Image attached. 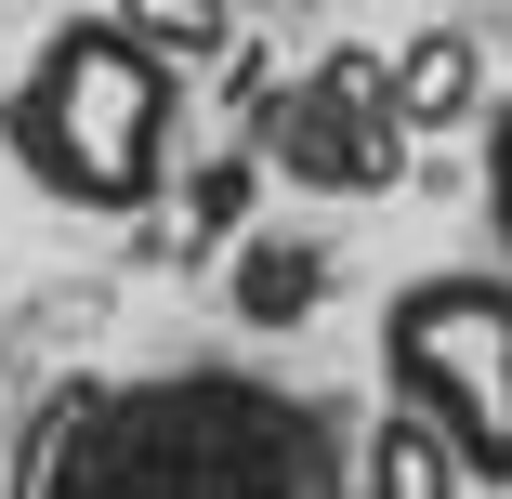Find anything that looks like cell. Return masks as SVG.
I'll return each instance as SVG.
<instances>
[{
	"mask_svg": "<svg viewBox=\"0 0 512 499\" xmlns=\"http://www.w3.org/2000/svg\"><path fill=\"white\" fill-rule=\"evenodd\" d=\"M381 408L434 421L473 486H512V276H407L381 303Z\"/></svg>",
	"mask_w": 512,
	"mask_h": 499,
	"instance_id": "cell-2",
	"label": "cell"
},
{
	"mask_svg": "<svg viewBox=\"0 0 512 499\" xmlns=\"http://www.w3.org/2000/svg\"><path fill=\"white\" fill-rule=\"evenodd\" d=\"M473 106H486V53H473L460 27H434V40L394 53V119H407V132H460Z\"/></svg>",
	"mask_w": 512,
	"mask_h": 499,
	"instance_id": "cell-5",
	"label": "cell"
},
{
	"mask_svg": "<svg viewBox=\"0 0 512 499\" xmlns=\"http://www.w3.org/2000/svg\"><path fill=\"white\" fill-rule=\"evenodd\" d=\"M171 132H184V66L119 14H53L40 53L0 79V158L79 224H132L171 184Z\"/></svg>",
	"mask_w": 512,
	"mask_h": 499,
	"instance_id": "cell-1",
	"label": "cell"
},
{
	"mask_svg": "<svg viewBox=\"0 0 512 499\" xmlns=\"http://www.w3.org/2000/svg\"><path fill=\"white\" fill-rule=\"evenodd\" d=\"M237 303L250 316H302V303H316V263H302V250H237Z\"/></svg>",
	"mask_w": 512,
	"mask_h": 499,
	"instance_id": "cell-7",
	"label": "cell"
},
{
	"mask_svg": "<svg viewBox=\"0 0 512 499\" xmlns=\"http://www.w3.org/2000/svg\"><path fill=\"white\" fill-rule=\"evenodd\" d=\"M106 14H119L132 40H158L171 66H197V53L224 40V0H106Z\"/></svg>",
	"mask_w": 512,
	"mask_h": 499,
	"instance_id": "cell-6",
	"label": "cell"
},
{
	"mask_svg": "<svg viewBox=\"0 0 512 499\" xmlns=\"http://www.w3.org/2000/svg\"><path fill=\"white\" fill-rule=\"evenodd\" d=\"M250 119H263V158H276L289 184H316V197H381V184L407 171L394 66H368V53H329L316 79H289L276 106H250Z\"/></svg>",
	"mask_w": 512,
	"mask_h": 499,
	"instance_id": "cell-3",
	"label": "cell"
},
{
	"mask_svg": "<svg viewBox=\"0 0 512 499\" xmlns=\"http://www.w3.org/2000/svg\"><path fill=\"white\" fill-rule=\"evenodd\" d=\"M460 486H473V473L447 460V434H434V421L381 408V421H368V447H355V486H342V499H460Z\"/></svg>",
	"mask_w": 512,
	"mask_h": 499,
	"instance_id": "cell-4",
	"label": "cell"
},
{
	"mask_svg": "<svg viewBox=\"0 0 512 499\" xmlns=\"http://www.w3.org/2000/svg\"><path fill=\"white\" fill-rule=\"evenodd\" d=\"M486 237L512 263V106H486Z\"/></svg>",
	"mask_w": 512,
	"mask_h": 499,
	"instance_id": "cell-8",
	"label": "cell"
}]
</instances>
